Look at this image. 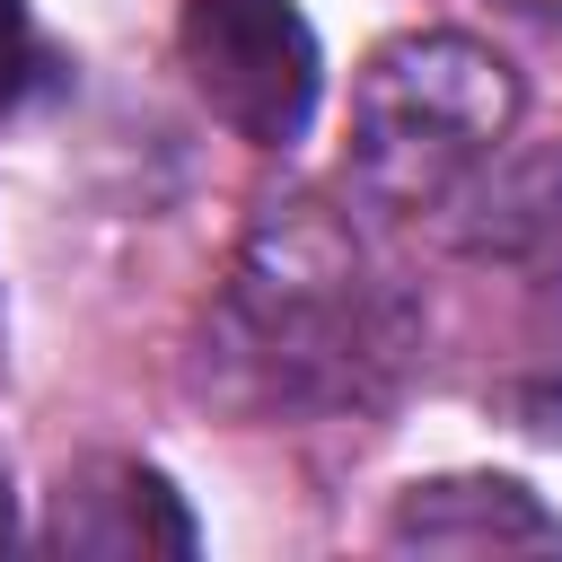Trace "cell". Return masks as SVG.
Wrapping results in <instances>:
<instances>
[{
	"instance_id": "2",
	"label": "cell",
	"mask_w": 562,
	"mask_h": 562,
	"mask_svg": "<svg viewBox=\"0 0 562 562\" xmlns=\"http://www.w3.org/2000/svg\"><path fill=\"white\" fill-rule=\"evenodd\" d=\"M527 114L509 53L465 26H413L369 53L351 88V184L378 211H448Z\"/></svg>"
},
{
	"instance_id": "4",
	"label": "cell",
	"mask_w": 562,
	"mask_h": 562,
	"mask_svg": "<svg viewBox=\"0 0 562 562\" xmlns=\"http://www.w3.org/2000/svg\"><path fill=\"white\" fill-rule=\"evenodd\" d=\"M44 544L53 553H97V562H149V553H193L202 527H193L184 492L158 465H140V457H79L53 483Z\"/></svg>"
},
{
	"instance_id": "6",
	"label": "cell",
	"mask_w": 562,
	"mask_h": 562,
	"mask_svg": "<svg viewBox=\"0 0 562 562\" xmlns=\"http://www.w3.org/2000/svg\"><path fill=\"white\" fill-rule=\"evenodd\" d=\"M26 88H35V26H26L18 0H0V114H9Z\"/></svg>"
},
{
	"instance_id": "5",
	"label": "cell",
	"mask_w": 562,
	"mask_h": 562,
	"mask_svg": "<svg viewBox=\"0 0 562 562\" xmlns=\"http://www.w3.org/2000/svg\"><path fill=\"white\" fill-rule=\"evenodd\" d=\"M395 553H562V518L518 474H430L386 518Z\"/></svg>"
},
{
	"instance_id": "8",
	"label": "cell",
	"mask_w": 562,
	"mask_h": 562,
	"mask_svg": "<svg viewBox=\"0 0 562 562\" xmlns=\"http://www.w3.org/2000/svg\"><path fill=\"white\" fill-rule=\"evenodd\" d=\"M18 544V492H9V465H0V553Z\"/></svg>"
},
{
	"instance_id": "1",
	"label": "cell",
	"mask_w": 562,
	"mask_h": 562,
	"mask_svg": "<svg viewBox=\"0 0 562 562\" xmlns=\"http://www.w3.org/2000/svg\"><path fill=\"white\" fill-rule=\"evenodd\" d=\"M404 342H413V307L395 299L369 237L334 202L290 193L255 211L211 325V351L255 404L281 413L369 404L395 378Z\"/></svg>"
},
{
	"instance_id": "7",
	"label": "cell",
	"mask_w": 562,
	"mask_h": 562,
	"mask_svg": "<svg viewBox=\"0 0 562 562\" xmlns=\"http://www.w3.org/2000/svg\"><path fill=\"white\" fill-rule=\"evenodd\" d=\"M509 18H527V26H544V35H562V0H501Z\"/></svg>"
},
{
	"instance_id": "3",
	"label": "cell",
	"mask_w": 562,
	"mask_h": 562,
	"mask_svg": "<svg viewBox=\"0 0 562 562\" xmlns=\"http://www.w3.org/2000/svg\"><path fill=\"white\" fill-rule=\"evenodd\" d=\"M193 97L255 149H290L325 97V44L299 0H184L176 26Z\"/></svg>"
}]
</instances>
